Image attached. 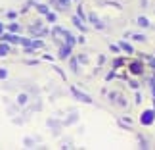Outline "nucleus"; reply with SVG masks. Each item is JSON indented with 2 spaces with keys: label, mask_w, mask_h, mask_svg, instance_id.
Wrapping results in <instances>:
<instances>
[{
  "label": "nucleus",
  "mask_w": 155,
  "mask_h": 150,
  "mask_svg": "<svg viewBox=\"0 0 155 150\" xmlns=\"http://www.w3.org/2000/svg\"><path fill=\"white\" fill-rule=\"evenodd\" d=\"M140 121H142V125H151L155 121V110H144Z\"/></svg>",
  "instance_id": "f257e3e1"
},
{
  "label": "nucleus",
  "mask_w": 155,
  "mask_h": 150,
  "mask_svg": "<svg viewBox=\"0 0 155 150\" xmlns=\"http://www.w3.org/2000/svg\"><path fill=\"white\" fill-rule=\"evenodd\" d=\"M71 94H73L75 98H79L81 102H86V104H90V102H92V98L88 96V94H84V92H81L79 89H75V87H71Z\"/></svg>",
  "instance_id": "f03ea898"
},
{
  "label": "nucleus",
  "mask_w": 155,
  "mask_h": 150,
  "mask_svg": "<svg viewBox=\"0 0 155 150\" xmlns=\"http://www.w3.org/2000/svg\"><path fill=\"white\" fill-rule=\"evenodd\" d=\"M128 71H130V73H134V75H140L142 71H144V64H142V62H132V64L128 65Z\"/></svg>",
  "instance_id": "7ed1b4c3"
},
{
  "label": "nucleus",
  "mask_w": 155,
  "mask_h": 150,
  "mask_svg": "<svg viewBox=\"0 0 155 150\" xmlns=\"http://www.w3.org/2000/svg\"><path fill=\"white\" fill-rule=\"evenodd\" d=\"M71 48H73V46H69V44H61V46H59V58H69Z\"/></svg>",
  "instance_id": "20e7f679"
},
{
  "label": "nucleus",
  "mask_w": 155,
  "mask_h": 150,
  "mask_svg": "<svg viewBox=\"0 0 155 150\" xmlns=\"http://www.w3.org/2000/svg\"><path fill=\"white\" fill-rule=\"evenodd\" d=\"M119 46H121V48H123L124 52H128V54H134V48H132V46H130L128 43H124V40H121V43H119Z\"/></svg>",
  "instance_id": "39448f33"
},
{
  "label": "nucleus",
  "mask_w": 155,
  "mask_h": 150,
  "mask_svg": "<svg viewBox=\"0 0 155 150\" xmlns=\"http://www.w3.org/2000/svg\"><path fill=\"white\" fill-rule=\"evenodd\" d=\"M10 44H0V58H4V56H8L10 54Z\"/></svg>",
  "instance_id": "423d86ee"
},
{
  "label": "nucleus",
  "mask_w": 155,
  "mask_h": 150,
  "mask_svg": "<svg viewBox=\"0 0 155 150\" xmlns=\"http://www.w3.org/2000/svg\"><path fill=\"white\" fill-rule=\"evenodd\" d=\"M138 25H140V27H150V19L142 16V17H138Z\"/></svg>",
  "instance_id": "0eeeda50"
},
{
  "label": "nucleus",
  "mask_w": 155,
  "mask_h": 150,
  "mask_svg": "<svg viewBox=\"0 0 155 150\" xmlns=\"http://www.w3.org/2000/svg\"><path fill=\"white\" fill-rule=\"evenodd\" d=\"M37 10H38V14H44V16H46V14L50 12V10H48V6H46V4H37Z\"/></svg>",
  "instance_id": "6e6552de"
},
{
  "label": "nucleus",
  "mask_w": 155,
  "mask_h": 150,
  "mask_svg": "<svg viewBox=\"0 0 155 150\" xmlns=\"http://www.w3.org/2000/svg\"><path fill=\"white\" fill-rule=\"evenodd\" d=\"M73 23H75V25H77V27L81 29V31H86V27H84V25H82V23H81V17H77V16H73Z\"/></svg>",
  "instance_id": "1a4fd4ad"
},
{
  "label": "nucleus",
  "mask_w": 155,
  "mask_h": 150,
  "mask_svg": "<svg viewBox=\"0 0 155 150\" xmlns=\"http://www.w3.org/2000/svg\"><path fill=\"white\" fill-rule=\"evenodd\" d=\"M121 65H123V58H117V60H113V69L121 68Z\"/></svg>",
  "instance_id": "9d476101"
},
{
  "label": "nucleus",
  "mask_w": 155,
  "mask_h": 150,
  "mask_svg": "<svg viewBox=\"0 0 155 150\" xmlns=\"http://www.w3.org/2000/svg\"><path fill=\"white\" fill-rule=\"evenodd\" d=\"M17 102H19V104H27V94H19V96H17Z\"/></svg>",
  "instance_id": "9b49d317"
},
{
  "label": "nucleus",
  "mask_w": 155,
  "mask_h": 150,
  "mask_svg": "<svg viewBox=\"0 0 155 150\" xmlns=\"http://www.w3.org/2000/svg\"><path fill=\"white\" fill-rule=\"evenodd\" d=\"M8 29H10L12 33H17V31H19V25H17V23H12V25H10Z\"/></svg>",
  "instance_id": "f8f14e48"
},
{
  "label": "nucleus",
  "mask_w": 155,
  "mask_h": 150,
  "mask_svg": "<svg viewBox=\"0 0 155 150\" xmlns=\"http://www.w3.org/2000/svg\"><path fill=\"white\" fill-rule=\"evenodd\" d=\"M109 50H111V52H117V54H119V52H121V46H119V44H111V46H109Z\"/></svg>",
  "instance_id": "ddd939ff"
},
{
  "label": "nucleus",
  "mask_w": 155,
  "mask_h": 150,
  "mask_svg": "<svg viewBox=\"0 0 155 150\" xmlns=\"http://www.w3.org/2000/svg\"><path fill=\"white\" fill-rule=\"evenodd\" d=\"M46 17H48V21H56V19H58V16L52 14V12H48V14H46Z\"/></svg>",
  "instance_id": "4468645a"
},
{
  "label": "nucleus",
  "mask_w": 155,
  "mask_h": 150,
  "mask_svg": "<svg viewBox=\"0 0 155 150\" xmlns=\"http://www.w3.org/2000/svg\"><path fill=\"white\" fill-rule=\"evenodd\" d=\"M6 77H8V69L0 68V79H6Z\"/></svg>",
  "instance_id": "2eb2a0df"
},
{
  "label": "nucleus",
  "mask_w": 155,
  "mask_h": 150,
  "mask_svg": "<svg viewBox=\"0 0 155 150\" xmlns=\"http://www.w3.org/2000/svg\"><path fill=\"white\" fill-rule=\"evenodd\" d=\"M132 39H134V40H140V43H144V40H146L144 35H132Z\"/></svg>",
  "instance_id": "dca6fc26"
},
{
  "label": "nucleus",
  "mask_w": 155,
  "mask_h": 150,
  "mask_svg": "<svg viewBox=\"0 0 155 150\" xmlns=\"http://www.w3.org/2000/svg\"><path fill=\"white\" fill-rule=\"evenodd\" d=\"M138 87H140L138 81H130V89H138Z\"/></svg>",
  "instance_id": "f3484780"
},
{
  "label": "nucleus",
  "mask_w": 155,
  "mask_h": 150,
  "mask_svg": "<svg viewBox=\"0 0 155 150\" xmlns=\"http://www.w3.org/2000/svg\"><path fill=\"white\" fill-rule=\"evenodd\" d=\"M71 68H73V71H79V69H77V60L75 58L71 60Z\"/></svg>",
  "instance_id": "a211bd4d"
},
{
  "label": "nucleus",
  "mask_w": 155,
  "mask_h": 150,
  "mask_svg": "<svg viewBox=\"0 0 155 150\" xmlns=\"http://www.w3.org/2000/svg\"><path fill=\"white\" fill-rule=\"evenodd\" d=\"M150 62H151V65H153V68H155V60H153V58H150Z\"/></svg>",
  "instance_id": "6ab92c4d"
},
{
  "label": "nucleus",
  "mask_w": 155,
  "mask_h": 150,
  "mask_svg": "<svg viewBox=\"0 0 155 150\" xmlns=\"http://www.w3.org/2000/svg\"><path fill=\"white\" fill-rule=\"evenodd\" d=\"M153 110H155V98H153Z\"/></svg>",
  "instance_id": "aec40b11"
}]
</instances>
